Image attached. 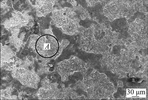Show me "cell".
Segmentation results:
<instances>
[{
    "label": "cell",
    "instance_id": "cell-1",
    "mask_svg": "<svg viewBox=\"0 0 148 100\" xmlns=\"http://www.w3.org/2000/svg\"><path fill=\"white\" fill-rule=\"evenodd\" d=\"M103 26L92 25L83 31L81 45L86 52L106 54L109 53L114 40L113 33Z\"/></svg>",
    "mask_w": 148,
    "mask_h": 100
},
{
    "label": "cell",
    "instance_id": "cell-2",
    "mask_svg": "<svg viewBox=\"0 0 148 100\" xmlns=\"http://www.w3.org/2000/svg\"><path fill=\"white\" fill-rule=\"evenodd\" d=\"M85 89L95 99L107 98L112 90L111 83L104 74L94 70L84 80Z\"/></svg>",
    "mask_w": 148,
    "mask_h": 100
},
{
    "label": "cell",
    "instance_id": "cell-3",
    "mask_svg": "<svg viewBox=\"0 0 148 100\" xmlns=\"http://www.w3.org/2000/svg\"><path fill=\"white\" fill-rule=\"evenodd\" d=\"M135 12V7L130 1H117L106 5L103 10L105 16L110 21L116 18H129Z\"/></svg>",
    "mask_w": 148,
    "mask_h": 100
},
{
    "label": "cell",
    "instance_id": "cell-4",
    "mask_svg": "<svg viewBox=\"0 0 148 100\" xmlns=\"http://www.w3.org/2000/svg\"><path fill=\"white\" fill-rule=\"evenodd\" d=\"M35 49L37 53L42 58H53L58 53L59 44L56 38L51 35L42 36L37 40Z\"/></svg>",
    "mask_w": 148,
    "mask_h": 100
},
{
    "label": "cell",
    "instance_id": "cell-5",
    "mask_svg": "<svg viewBox=\"0 0 148 100\" xmlns=\"http://www.w3.org/2000/svg\"><path fill=\"white\" fill-rule=\"evenodd\" d=\"M61 64L62 66H66V68H59L60 74L62 77L63 79H65L69 75L75 71H86L88 68L87 64L80 59L75 58L66 61V62Z\"/></svg>",
    "mask_w": 148,
    "mask_h": 100
}]
</instances>
